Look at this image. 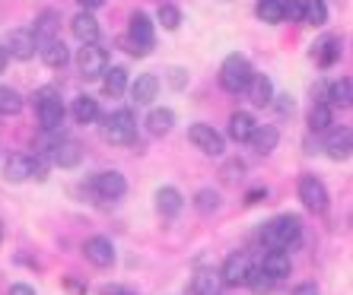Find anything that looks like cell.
Instances as JSON below:
<instances>
[{
    "label": "cell",
    "mask_w": 353,
    "mask_h": 295,
    "mask_svg": "<svg viewBox=\"0 0 353 295\" xmlns=\"http://www.w3.org/2000/svg\"><path fill=\"white\" fill-rule=\"evenodd\" d=\"M248 143H252V149H255L258 156H271L280 143V131L274 124H258L255 131H252V137H248Z\"/></svg>",
    "instance_id": "cell-18"
},
{
    "label": "cell",
    "mask_w": 353,
    "mask_h": 295,
    "mask_svg": "<svg viewBox=\"0 0 353 295\" xmlns=\"http://www.w3.org/2000/svg\"><path fill=\"white\" fill-rule=\"evenodd\" d=\"M261 270L268 273L274 283H280V279H287L290 273H293V261H290L287 251H268L261 261Z\"/></svg>",
    "instance_id": "cell-22"
},
{
    "label": "cell",
    "mask_w": 353,
    "mask_h": 295,
    "mask_svg": "<svg viewBox=\"0 0 353 295\" xmlns=\"http://www.w3.org/2000/svg\"><path fill=\"white\" fill-rule=\"evenodd\" d=\"M220 273L214 270H201L191 279V295H220Z\"/></svg>",
    "instance_id": "cell-30"
},
{
    "label": "cell",
    "mask_w": 353,
    "mask_h": 295,
    "mask_svg": "<svg viewBox=\"0 0 353 295\" xmlns=\"http://www.w3.org/2000/svg\"><path fill=\"white\" fill-rule=\"evenodd\" d=\"M258 19L261 23H283V7H280V0H264V3H258Z\"/></svg>",
    "instance_id": "cell-37"
},
{
    "label": "cell",
    "mask_w": 353,
    "mask_h": 295,
    "mask_svg": "<svg viewBox=\"0 0 353 295\" xmlns=\"http://www.w3.org/2000/svg\"><path fill=\"white\" fill-rule=\"evenodd\" d=\"M64 286H67V292H70V295H86V286H83V283H77V279H64Z\"/></svg>",
    "instance_id": "cell-44"
},
{
    "label": "cell",
    "mask_w": 353,
    "mask_h": 295,
    "mask_svg": "<svg viewBox=\"0 0 353 295\" xmlns=\"http://www.w3.org/2000/svg\"><path fill=\"white\" fill-rule=\"evenodd\" d=\"M328 105L331 108H350L353 105V80L350 76H341V80H334L328 86Z\"/></svg>",
    "instance_id": "cell-24"
},
{
    "label": "cell",
    "mask_w": 353,
    "mask_h": 295,
    "mask_svg": "<svg viewBox=\"0 0 353 295\" xmlns=\"http://www.w3.org/2000/svg\"><path fill=\"white\" fill-rule=\"evenodd\" d=\"M3 51H7V58H13V61H32L35 51H39L32 29H13V32L7 35Z\"/></svg>",
    "instance_id": "cell-9"
},
{
    "label": "cell",
    "mask_w": 353,
    "mask_h": 295,
    "mask_svg": "<svg viewBox=\"0 0 353 295\" xmlns=\"http://www.w3.org/2000/svg\"><path fill=\"white\" fill-rule=\"evenodd\" d=\"M299 23L312 25V29H319V25L328 23V7H325V0H305V3H303V17H299Z\"/></svg>",
    "instance_id": "cell-31"
},
{
    "label": "cell",
    "mask_w": 353,
    "mask_h": 295,
    "mask_svg": "<svg viewBox=\"0 0 353 295\" xmlns=\"http://www.w3.org/2000/svg\"><path fill=\"white\" fill-rule=\"evenodd\" d=\"M99 133H102V140L112 143V146H128V143L137 140V118H134L131 108H118V111L102 118Z\"/></svg>",
    "instance_id": "cell-2"
},
{
    "label": "cell",
    "mask_w": 353,
    "mask_h": 295,
    "mask_svg": "<svg viewBox=\"0 0 353 295\" xmlns=\"http://www.w3.org/2000/svg\"><path fill=\"white\" fill-rule=\"evenodd\" d=\"M350 149H353L350 127L328 131V137H325V153H328V159H334V162H344V159H350Z\"/></svg>",
    "instance_id": "cell-16"
},
{
    "label": "cell",
    "mask_w": 353,
    "mask_h": 295,
    "mask_svg": "<svg viewBox=\"0 0 353 295\" xmlns=\"http://www.w3.org/2000/svg\"><path fill=\"white\" fill-rule=\"evenodd\" d=\"M32 168H35V159L26 156V153H13V156L3 162V175H7V181H13V184L32 178Z\"/></svg>",
    "instance_id": "cell-23"
},
{
    "label": "cell",
    "mask_w": 353,
    "mask_h": 295,
    "mask_svg": "<svg viewBox=\"0 0 353 295\" xmlns=\"http://www.w3.org/2000/svg\"><path fill=\"white\" fill-rule=\"evenodd\" d=\"M185 210V197L179 188H159L157 190V213L163 219H175V216Z\"/></svg>",
    "instance_id": "cell-20"
},
{
    "label": "cell",
    "mask_w": 353,
    "mask_h": 295,
    "mask_svg": "<svg viewBox=\"0 0 353 295\" xmlns=\"http://www.w3.org/2000/svg\"><path fill=\"white\" fill-rule=\"evenodd\" d=\"M7 51H3V48H0V74H3V70H7Z\"/></svg>",
    "instance_id": "cell-47"
},
{
    "label": "cell",
    "mask_w": 353,
    "mask_h": 295,
    "mask_svg": "<svg viewBox=\"0 0 353 295\" xmlns=\"http://www.w3.org/2000/svg\"><path fill=\"white\" fill-rule=\"evenodd\" d=\"M51 162L61 165V168H77L83 162V146L77 140H54L51 146Z\"/></svg>",
    "instance_id": "cell-15"
},
{
    "label": "cell",
    "mask_w": 353,
    "mask_h": 295,
    "mask_svg": "<svg viewBox=\"0 0 353 295\" xmlns=\"http://www.w3.org/2000/svg\"><path fill=\"white\" fill-rule=\"evenodd\" d=\"M220 204H223V200H220V194H216L214 188H201V190L194 194V210H197L201 216L216 213V210H220Z\"/></svg>",
    "instance_id": "cell-35"
},
{
    "label": "cell",
    "mask_w": 353,
    "mask_h": 295,
    "mask_svg": "<svg viewBox=\"0 0 353 295\" xmlns=\"http://www.w3.org/2000/svg\"><path fill=\"white\" fill-rule=\"evenodd\" d=\"M261 200H268V188H252L245 194V204L252 206V204H261Z\"/></svg>",
    "instance_id": "cell-40"
},
{
    "label": "cell",
    "mask_w": 353,
    "mask_h": 295,
    "mask_svg": "<svg viewBox=\"0 0 353 295\" xmlns=\"http://www.w3.org/2000/svg\"><path fill=\"white\" fill-rule=\"evenodd\" d=\"M80 3V10H86V13H92V10H99V7H105V0H77Z\"/></svg>",
    "instance_id": "cell-45"
},
{
    "label": "cell",
    "mask_w": 353,
    "mask_h": 295,
    "mask_svg": "<svg viewBox=\"0 0 353 295\" xmlns=\"http://www.w3.org/2000/svg\"><path fill=\"white\" fill-rule=\"evenodd\" d=\"M293 295H321V292H319L315 283H299V286L293 289Z\"/></svg>",
    "instance_id": "cell-42"
},
{
    "label": "cell",
    "mask_w": 353,
    "mask_h": 295,
    "mask_svg": "<svg viewBox=\"0 0 353 295\" xmlns=\"http://www.w3.org/2000/svg\"><path fill=\"white\" fill-rule=\"evenodd\" d=\"M23 111V96H19L13 86H0V115L13 118Z\"/></svg>",
    "instance_id": "cell-33"
},
{
    "label": "cell",
    "mask_w": 353,
    "mask_h": 295,
    "mask_svg": "<svg viewBox=\"0 0 353 295\" xmlns=\"http://www.w3.org/2000/svg\"><path fill=\"white\" fill-rule=\"evenodd\" d=\"M334 124V108L331 105H312L309 111V131L312 133H328Z\"/></svg>",
    "instance_id": "cell-32"
},
{
    "label": "cell",
    "mask_w": 353,
    "mask_h": 295,
    "mask_svg": "<svg viewBox=\"0 0 353 295\" xmlns=\"http://www.w3.org/2000/svg\"><path fill=\"white\" fill-rule=\"evenodd\" d=\"M258 3H264V0H258Z\"/></svg>",
    "instance_id": "cell-49"
},
{
    "label": "cell",
    "mask_w": 353,
    "mask_h": 295,
    "mask_svg": "<svg viewBox=\"0 0 353 295\" xmlns=\"http://www.w3.org/2000/svg\"><path fill=\"white\" fill-rule=\"evenodd\" d=\"M175 127V111L172 108H153L147 115V131L153 137H165V133Z\"/></svg>",
    "instance_id": "cell-26"
},
{
    "label": "cell",
    "mask_w": 353,
    "mask_h": 295,
    "mask_svg": "<svg viewBox=\"0 0 353 295\" xmlns=\"http://www.w3.org/2000/svg\"><path fill=\"white\" fill-rule=\"evenodd\" d=\"M0 241H3V222H0Z\"/></svg>",
    "instance_id": "cell-48"
},
{
    "label": "cell",
    "mask_w": 353,
    "mask_h": 295,
    "mask_svg": "<svg viewBox=\"0 0 353 295\" xmlns=\"http://www.w3.org/2000/svg\"><path fill=\"white\" fill-rule=\"evenodd\" d=\"M128 92H131L134 105H150L159 92V76L157 74H140L134 83H128Z\"/></svg>",
    "instance_id": "cell-17"
},
{
    "label": "cell",
    "mask_w": 353,
    "mask_h": 295,
    "mask_svg": "<svg viewBox=\"0 0 353 295\" xmlns=\"http://www.w3.org/2000/svg\"><path fill=\"white\" fill-rule=\"evenodd\" d=\"M70 115L77 124H96L99 121V102L92 96H77L70 105Z\"/></svg>",
    "instance_id": "cell-28"
},
{
    "label": "cell",
    "mask_w": 353,
    "mask_h": 295,
    "mask_svg": "<svg viewBox=\"0 0 353 295\" xmlns=\"http://www.w3.org/2000/svg\"><path fill=\"white\" fill-rule=\"evenodd\" d=\"M99 295H137V292H131V289H124V286H102Z\"/></svg>",
    "instance_id": "cell-43"
},
{
    "label": "cell",
    "mask_w": 353,
    "mask_h": 295,
    "mask_svg": "<svg viewBox=\"0 0 353 295\" xmlns=\"http://www.w3.org/2000/svg\"><path fill=\"white\" fill-rule=\"evenodd\" d=\"M258 127V121L248 111H236V115L230 118V140H236V143H248V137H252V131Z\"/></svg>",
    "instance_id": "cell-29"
},
{
    "label": "cell",
    "mask_w": 353,
    "mask_h": 295,
    "mask_svg": "<svg viewBox=\"0 0 353 295\" xmlns=\"http://www.w3.org/2000/svg\"><path fill=\"white\" fill-rule=\"evenodd\" d=\"M312 58L319 67H334L341 61V39L337 35H325L312 45Z\"/></svg>",
    "instance_id": "cell-21"
},
{
    "label": "cell",
    "mask_w": 353,
    "mask_h": 295,
    "mask_svg": "<svg viewBox=\"0 0 353 295\" xmlns=\"http://www.w3.org/2000/svg\"><path fill=\"white\" fill-rule=\"evenodd\" d=\"M35 102V111H39V124H41V131H61L64 127V118H67V108L64 102H61V92L54 89V86H41L39 92L32 96Z\"/></svg>",
    "instance_id": "cell-3"
},
{
    "label": "cell",
    "mask_w": 353,
    "mask_h": 295,
    "mask_svg": "<svg viewBox=\"0 0 353 295\" xmlns=\"http://www.w3.org/2000/svg\"><path fill=\"white\" fill-rule=\"evenodd\" d=\"M58 29H61V13L58 10H41L35 17V25H32V35H35V45H48V41L58 39Z\"/></svg>",
    "instance_id": "cell-13"
},
{
    "label": "cell",
    "mask_w": 353,
    "mask_h": 295,
    "mask_svg": "<svg viewBox=\"0 0 353 295\" xmlns=\"http://www.w3.org/2000/svg\"><path fill=\"white\" fill-rule=\"evenodd\" d=\"M39 54H41V61H45L51 70H61V67H67V61H70V51H67V45L61 39L48 41V45H41Z\"/></svg>",
    "instance_id": "cell-27"
},
{
    "label": "cell",
    "mask_w": 353,
    "mask_h": 295,
    "mask_svg": "<svg viewBox=\"0 0 353 295\" xmlns=\"http://www.w3.org/2000/svg\"><path fill=\"white\" fill-rule=\"evenodd\" d=\"M83 254H86V261H90L92 267L105 270V267L115 263V245H112L105 235H92L83 241Z\"/></svg>",
    "instance_id": "cell-10"
},
{
    "label": "cell",
    "mask_w": 353,
    "mask_h": 295,
    "mask_svg": "<svg viewBox=\"0 0 353 295\" xmlns=\"http://www.w3.org/2000/svg\"><path fill=\"white\" fill-rule=\"evenodd\" d=\"M159 23H163V29L175 32V29L181 25V10L172 7V3H163V7H159Z\"/></svg>",
    "instance_id": "cell-38"
},
{
    "label": "cell",
    "mask_w": 353,
    "mask_h": 295,
    "mask_svg": "<svg viewBox=\"0 0 353 295\" xmlns=\"http://www.w3.org/2000/svg\"><path fill=\"white\" fill-rule=\"evenodd\" d=\"M245 96H248V102H252L255 108L274 105V83H271V76L252 74V80H248V86H245Z\"/></svg>",
    "instance_id": "cell-14"
},
{
    "label": "cell",
    "mask_w": 353,
    "mask_h": 295,
    "mask_svg": "<svg viewBox=\"0 0 353 295\" xmlns=\"http://www.w3.org/2000/svg\"><path fill=\"white\" fill-rule=\"evenodd\" d=\"M248 270H252V261H248V254L236 251V254H230L226 261H223V267H220V283H223V286H245Z\"/></svg>",
    "instance_id": "cell-12"
},
{
    "label": "cell",
    "mask_w": 353,
    "mask_h": 295,
    "mask_svg": "<svg viewBox=\"0 0 353 295\" xmlns=\"http://www.w3.org/2000/svg\"><path fill=\"white\" fill-rule=\"evenodd\" d=\"M220 178L226 181V184H239V181L245 178V162H242V159H226V162H223V168H220Z\"/></svg>",
    "instance_id": "cell-36"
},
{
    "label": "cell",
    "mask_w": 353,
    "mask_h": 295,
    "mask_svg": "<svg viewBox=\"0 0 353 295\" xmlns=\"http://www.w3.org/2000/svg\"><path fill=\"white\" fill-rule=\"evenodd\" d=\"M252 74H255V67H252V61L245 54H230L220 64V86L226 92H232V96H239V92H245Z\"/></svg>",
    "instance_id": "cell-4"
},
{
    "label": "cell",
    "mask_w": 353,
    "mask_h": 295,
    "mask_svg": "<svg viewBox=\"0 0 353 295\" xmlns=\"http://www.w3.org/2000/svg\"><path fill=\"white\" fill-rule=\"evenodd\" d=\"M7 295H39V292H35V289L29 286V283H13Z\"/></svg>",
    "instance_id": "cell-41"
},
{
    "label": "cell",
    "mask_w": 353,
    "mask_h": 295,
    "mask_svg": "<svg viewBox=\"0 0 353 295\" xmlns=\"http://www.w3.org/2000/svg\"><path fill=\"white\" fill-rule=\"evenodd\" d=\"M92 190H96L102 200H121V197L128 194V181H124L121 172L108 168V172H99L96 178H92Z\"/></svg>",
    "instance_id": "cell-11"
},
{
    "label": "cell",
    "mask_w": 353,
    "mask_h": 295,
    "mask_svg": "<svg viewBox=\"0 0 353 295\" xmlns=\"http://www.w3.org/2000/svg\"><path fill=\"white\" fill-rule=\"evenodd\" d=\"M303 235V219L296 213H280L271 222H264L261 229V245L268 251H290Z\"/></svg>",
    "instance_id": "cell-1"
},
{
    "label": "cell",
    "mask_w": 353,
    "mask_h": 295,
    "mask_svg": "<svg viewBox=\"0 0 353 295\" xmlns=\"http://www.w3.org/2000/svg\"><path fill=\"white\" fill-rule=\"evenodd\" d=\"M188 140L204 156H223V149H226V137H223L220 131H214L210 124H191Z\"/></svg>",
    "instance_id": "cell-8"
},
{
    "label": "cell",
    "mask_w": 353,
    "mask_h": 295,
    "mask_svg": "<svg viewBox=\"0 0 353 295\" xmlns=\"http://www.w3.org/2000/svg\"><path fill=\"white\" fill-rule=\"evenodd\" d=\"M70 32H74V39L80 41V45H92V41H99V19L92 17V13H86V10H80V13L70 19Z\"/></svg>",
    "instance_id": "cell-19"
},
{
    "label": "cell",
    "mask_w": 353,
    "mask_h": 295,
    "mask_svg": "<svg viewBox=\"0 0 353 295\" xmlns=\"http://www.w3.org/2000/svg\"><path fill=\"white\" fill-rule=\"evenodd\" d=\"M102 89L112 98L124 96V92H128V70H124V67H105V70H102Z\"/></svg>",
    "instance_id": "cell-25"
},
{
    "label": "cell",
    "mask_w": 353,
    "mask_h": 295,
    "mask_svg": "<svg viewBox=\"0 0 353 295\" xmlns=\"http://www.w3.org/2000/svg\"><path fill=\"white\" fill-rule=\"evenodd\" d=\"M128 51L134 58H147L153 45H157V29H153V19L147 13H134L131 17V25H128Z\"/></svg>",
    "instance_id": "cell-5"
},
{
    "label": "cell",
    "mask_w": 353,
    "mask_h": 295,
    "mask_svg": "<svg viewBox=\"0 0 353 295\" xmlns=\"http://www.w3.org/2000/svg\"><path fill=\"white\" fill-rule=\"evenodd\" d=\"M245 286L252 289L255 295H271L277 283H274V279L268 276V273H264L261 267H252V270H248V276H245Z\"/></svg>",
    "instance_id": "cell-34"
},
{
    "label": "cell",
    "mask_w": 353,
    "mask_h": 295,
    "mask_svg": "<svg viewBox=\"0 0 353 295\" xmlns=\"http://www.w3.org/2000/svg\"><path fill=\"white\" fill-rule=\"evenodd\" d=\"M77 70H80L86 80H96V76H102V70L108 67V51L99 45V41H92V45H83L80 51H77L74 58Z\"/></svg>",
    "instance_id": "cell-6"
},
{
    "label": "cell",
    "mask_w": 353,
    "mask_h": 295,
    "mask_svg": "<svg viewBox=\"0 0 353 295\" xmlns=\"http://www.w3.org/2000/svg\"><path fill=\"white\" fill-rule=\"evenodd\" d=\"M274 98H280L277 111H283V115H287V111H293V98H290V96H274Z\"/></svg>",
    "instance_id": "cell-46"
},
{
    "label": "cell",
    "mask_w": 353,
    "mask_h": 295,
    "mask_svg": "<svg viewBox=\"0 0 353 295\" xmlns=\"http://www.w3.org/2000/svg\"><path fill=\"white\" fill-rule=\"evenodd\" d=\"M299 200L305 204V210H312V213H325L331 204V194L325 188V181L315 178V175H303L299 178Z\"/></svg>",
    "instance_id": "cell-7"
},
{
    "label": "cell",
    "mask_w": 353,
    "mask_h": 295,
    "mask_svg": "<svg viewBox=\"0 0 353 295\" xmlns=\"http://www.w3.org/2000/svg\"><path fill=\"white\" fill-rule=\"evenodd\" d=\"M169 83H172L175 89H181V86L188 83V74H185L181 67H172V70H169Z\"/></svg>",
    "instance_id": "cell-39"
}]
</instances>
